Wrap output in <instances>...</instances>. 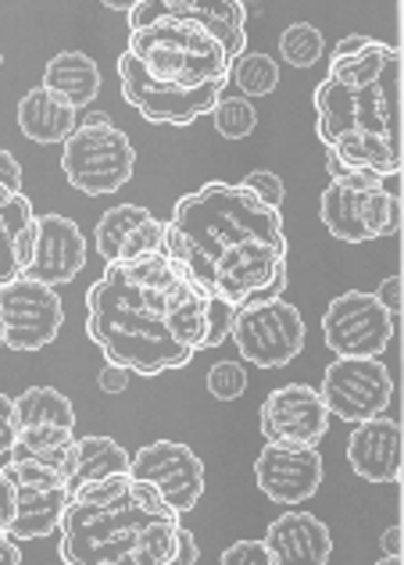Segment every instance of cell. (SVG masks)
Here are the masks:
<instances>
[{
    "instance_id": "cell-1",
    "label": "cell",
    "mask_w": 404,
    "mask_h": 565,
    "mask_svg": "<svg viewBox=\"0 0 404 565\" xmlns=\"http://www.w3.org/2000/svg\"><path fill=\"white\" fill-rule=\"evenodd\" d=\"M236 308L208 294L164 247L111 262L86 294V333L108 365L137 376L187 369L198 351L226 344Z\"/></svg>"
},
{
    "instance_id": "cell-2",
    "label": "cell",
    "mask_w": 404,
    "mask_h": 565,
    "mask_svg": "<svg viewBox=\"0 0 404 565\" xmlns=\"http://www.w3.org/2000/svg\"><path fill=\"white\" fill-rule=\"evenodd\" d=\"M287 250L283 215L241 183H204L164 222V255L236 311L283 297Z\"/></svg>"
},
{
    "instance_id": "cell-3",
    "label": "cell",
    "mask_w": 404,
    "mask_h": 565,
    "mask_svg": "<svg viewBox=\"0 0 404 565\" xmlns=\"http://www.w3.org/2000/svg\"><path fill=\"white\" fill-rule=\"evenodd\" d=\"M316 132L329 154L397 180L401 154V51L369 40L348 57H329L326 79L316 86Z\"/></svg>"
},
{
    "instance_id": "cell-4",
    "label": "cell",
    "mask_w": 404,
    "mask_h": 565,
    "mask_svg": "<svg viewBox=\"0 0 404 565\" xmlns=\"http://www.w3.org/2000/svg\"><path fill=\"white\" fill-rule=\"evenodd\" d=\"M233 57L208 29L183 19H147L118 54V86L155 126H190L222 100Z\"/></svg>"
},
{
    "instance_id": "cell-5",
    "label": "cell",
    "mask_w": 404,
    "mask_h": 565,
    "mask_svg": "<svg viewBox=\"0 0 404 565\" xmlns=\"http://www.w3.org/2000/svg\"><path fill=\"white\" fill-rule=\"evenodd\" d=\"M176 515L151 483L129 480L111 501H68L62 519L65 565H164L176 547Z\"/></svg>"
},
{
    "instance_id": "cell-6",
    "label": "cell",
    "mask_w": 404,
    "mask_h": 565,
    "mask_svg": "<svg viewBox=\"0 0 404 565\" xmlns=\"http://www.w3.org/2000/svg\"><path fill=\"white\" fill-rule=\"evenodd\" d=\"M68 487L62 472L4 462L0 466V533L11 541H40L62 530Z\"/></svg>"
},
{
    "instance_id": "cell-7",
    "label": "cell",
    "mask_w": 404,
    "mask_h": 565,
    "mask_svg": "<svg viewBox=\"0 0 404 565\" xmlns=\"http://www.w3.org/2000/svg\"><path fill=\"white\" fill-rule=\"evenodd\" d=\"M65 180L79 193L104 198L118 193L137 169V147L115 122L108 126H76L62 151Z\"/></svg>"
},
{
    "instance_id": "cell-8",
    "label": "cell",
    "mask_w": 404,
    "mask_h": 565,
    "mask_svg": "<svg viewBox=\"0 0 404 565\" xmlns=\"http://www.w3.org/2000/svg\"><path fill=\"white\" fill-rule=\"evenodd\" d=\"M305 316L290 301H265L241 308L233 319V344L241 359L262 369H283L305 351Z\"/></svg>"
},
{
    "instance_id": "cell-9",
    "label": "cell",
    "mask_w": 404,
    "mask_h": 565,
    "mask_svg": "<svg viewBox=\"0 0 404 565\" xmlns=\"http://www.w3.org/2000/svg\"><path fill=\"white\" fill-rule=\"evenodd\" d=\"M319 215L326 222L329 236H337L343 244H365L380 241V236H397L401 233V193L394 190H343L329 183Z\"/></svg>"
},
{
    "instance_id": "cell-10",
    "label": "cell",
    "mask_w": 404,
    "mask_h": 565,
    "mask_svg": "<svg viewBox=\"0 0 404 565\" xmlns=\"http://www.w3.org/2000/svg\"><path fill=\"white\" fill-rule=\"evenodd\" d=\"M65 326V308L54 287L11 279L0 287V340L11 351H40L54 344Z\"/></svg>"
},
{
    "instance_id": "cell-11",
    "label": "cell",
    "mask_w": 404,
    "mask_h": 565,
    "mask_svg": "<svg viewBox=\"0 0 404 565\" xmlns=\"http://www.w3.org/2000/svg\"><path fill=\"white\" fill-rule=\"evenodd\" d=\"M322 405L343 423H369L391 408L394 376L380 359H337L322 376Z\"/></svg>"
},
{
    "instance_id": "cell-12",
    "label": "cell",
    "mask_w": 404,
    "mask_h": 565,
    "mask_svg": "<svg viewBox=\"0 0 404 565\" xmlns=\"http://www.w3.org/2000/svg\"><path fill=\"white\" fill-rule=\"evenodd\" d=\"M394 326L397 322L383 311L376 294L348 290L329 301L322 316V337L337 359H380L391 348Z\"/></svg>"
},
{
    "instance_id": "cell-13",
    "label": "cell",
    "mask_w": 404,
    "mask_h": 565,
    "mask_svg": "<svg viewBox=\"0 0 404 565\" xmlns=\"http://www.w3.org/2000/svg\"><path fill=\"white\" fill-rule=\"evenodd\" d=\"M129 476L151 483L176 515L193 512L204 498V462L198 451L179 440H155L140 448L132 455Z\"/></svg>"
},
{
    "instance_id": "cell-14",
    "label": "cell",
    "mask_w": 404,
    "mask_h": 565,
    "mask_svg": "<svg viewBox=\"0 0 404 565\" xmlns=\"http://www.w3.org/2000/svg\"><path fill=\"white\" fill-rule=\"evenodd\" d=\"M329 419L322 397L308 383L276 386L262 401L258 426L265 444H297V448H319V440L329 434Z\"/></svg>"
},
{
    "instance_id": "cell-15",
    "label": "cell",
    "mask_w": 404,
    "mask_h": 565,
    "mask_svg": "<svg viewBox=\"0 0 404 565\" xmlns=\"http://www.w3.org/2000/svg\"><path fill=\"white\" fill-rule=\"evenodd\" d=\"M322 455L319 448H297V444H265V451L254 458V483L276 504L297 509L319 494L322 487Z\"/></svg>"
},
{
    "instance_id": "cell-16",
    "label": "cell",
    "mask_w": 404,
    "mask_h": 565,
    "mask_svg": "<svg viewBox=\"0 0 404 565\" xmlns=\"http://www.w3.org/2000/svg\"><path fill=\"white\" fill-rule=\"evenodd\" d=\"M147 19H183L208 29L215 40H222V47L230 51L236 62L247 51V8L241 0H137L129 11V29H137Z\"/></svg>"
},
{
    "instance_id": "cell-17",
    "label": "cell",
    "mask_w": 404,
    "mask_h": 565,
    "mask_svg": "<svg viewBox=\"0 0 404 565\" xmlns=\"http://www.w3.org/2000/svg\"><path fill=\"white\" fill-rule=\"evenodd\" d=\"M86 265V236L65 215H40L36 222V247L29 258L25 279L43 282V287H65Z\"/></svg>"
},
{
    "instance_id": "cell-18",
    "label": "cell",
    "mask_w": 404,
    "mask_h": 565,
    "mask_svg": "<svg viewBox=\"0 0 404 565\" xmlns=\"http://www.w3.org/2000/svg\"><path fill=\"white\" fill-rule=\"evenodd\" d=\"M97 255L104 262H137L143 255H155L164 247V222L155 218L140 204H118L108 207L97 222L94 233Z\"/></svg>"
},
{
    "instance_id": "cell-19",
    "label": "cell",
    "mask_w": 404,
    "mask_h": 565,
    "mask_svg": "<svg viewBox=\"0 0 404 565\" xmlns=\"http://www.w3.org/2000/svg\"><path fill=\"white\" fill-rule=\"evenodd\" d=\"M262 544L276 565H329L333 558V533L319 515L305 509H290L273 519Z\"/></svg>"
},
{
    "instance_id": "cell-20",
    "label": "cell",
    "mask_w": 404,
    "mask_h": 565,
    "mask_svg": "<svg viewBox=\"0 0 404 565\" xmlns=\"http://www.w3.org/2000/svg\"><path fill=\"white\" fill-rule=\"evenodd\" d=\"M401 423L380 415V419L354 426V434L348 437V466L365 483H401Z\"/></svg>"
},
{
    "instance_id": "cell-21",
    "label": "cell",
    "mask_w": 404,
    "mask_h": 565,
    "mask_svg": "<svg viewBox=\"0 0 404 565\" xmlns=\"http://www.w3.org/2000/svg\"><path fill=\"white\" fill-rule=\"evenodd\" d=\"M36 222L25 193L0 190V287L11 279H22L36 247Z\"/></svg>"
},
{
    "instance_id": "cell-22",
    "label": "cell",
    "mask_w": 404,
    "mask_h": 565,
    "mask_svg": "<svg viewBox=\"0 0 404 565\" xmlns=\"http://www.w3.org/2000/svg\"><path fill=\"white\" fill-rule=\"evenodd\" d=\"M129 466H132V455L118 440L79 437V440H72V448H68L62 480H65L68 498H72L76 490L97 483V480H108V476H129Z\"/></svg>"
},
{
    "instance_id": "cell-23",
    "label": "cell",
    "mask_w": 404,
    "mask_h": 565,
    "mask_svg": "<svg viewBox=\"0 0 404 565\" xmlns=\"http://www.w3.org/2000/svg\"><path fill=\"white\" fill-rule=\"evenodd\" d=\"M79 126V111L47 86H33L19 100V129L33 143H65Z\"/></svg>"
},
{
    "instance_id": "cell-24",
    "label": "cell",
    "mask_w": 404,
    "mask_h": 565,
    "mask_svg": "<svg viewBox=\"0 0 404 565\" xmlns=\"http://www.w3.org/2000/svg\"><path fill=\"white\" fill-rule=\"evenodd\" d=\"M43 86L65 97L72 108H89L100 94V68L89 54L83 51H62L54 54L47 68H43Z\"/></svg>"
},
{
    "instance_id": "cell-25",
    "label": "cell",
    "mask_w": 404,
    "mask_h": 565,
    "mask_svg": "<svg viewBox=\"0 0 404 565\" xmlns=\"http://www.w3.org/2000/svg\"><path fill=\"white\" fill-rule=\"evenodd\" d=\"M14 412H19V429L33 426H57L76 429V405L54 386H29L25 394L14 397Z\"/></svg>"
},
{
    "instance_id": "cell-26",
    "label": "cell",
    "mask_w": 404,
    "mask_h": 565,
    "mask_svg": "<svg viewBox=\"0 0 404 565\" xmlns=\"http://www.w3.org/2000/svg\"><path fill=\"white\" fill-rule=\"evenodd\" d=\"M230 79L241 86L247 97H268L279 86V65L262 51H244L233 62Z\"/></svg>"
},
{
    "instance_id": "cell-27",
    "label": "cell",
    "mask_w": 404,
    "mask_h": 565,
    "mask_svg": "<svg viewBox=\"0 0 404 565\" xmlns=\"http://www.w3.org/2000/svg\"><path fill=\"white\" fill-rule=\"evenodd\" d=\"M322 51H326V40L311 22H294V25L283 29L279 54H283V62H287V65L311 68V65H319Z\"/></svg>"
},
{
    "instance_id": "cell-28",
    "label": "cell",
    "mask_w": 404,
    "mask_h": 565,
    "mask_svg": "<svg viewBox=\"0 0 404 565\" xmlns=\"http://www.w3.org/2000/svg\"><path fill=\"white\" fill-rule=\"evenodd\" d=\"M212 118H215L219 137H226V140H244L254 132V126H258V111H254V104L247 97H222L212 108Z\"/></svg>"
},
{
    "instance_id": "cell-29",
    "label": "cell",
    "mask_w": 404,
    "mask_h": 565,
    "mask_svg": "<svg viewBox=\"0 0 404 565\" xmlns=\"http://www.w3.org/2000/svg\"><path fill=\"white\" fill-rule=\"evenodd\" d=\"M208 394L219 397V401H236L244 397L247 391V369L241 362H215L212 369H208Z\"/></svg>"
},
{
    "instance_id": "cell-30",
    "label": "cell",
    "mask_w": 404,
    "mask_h": 565,
    "mask_svg": "<svg viewBox=\"0 0 404 565\" xmlns=\"http://www.w3.org/2000/svg\"><path fill=\"white\" fill-rule=\"evenodd\" d=\"M326 172H329V183H337L343 190H380L383 186L380 175H372L365 169H354V166H348V161H340L337 154H329V151H326Z\"/></svg>"
},
{
    "instance_id": "cell-31",
    "label": "cell",
    "mask_w": 404,
    "mask_h": 565,
    "mask_svg": "<svg viewBox=\"0 0 404 565\" xmlns=\"http://www.w3.org/2000/svg\"><path fill=\"white\" fill-rule=\"evenodd\" d=\"M219 565H276V562L265 552V544L258 537H244V541H233L226 552L219 555Z\"/></svg>"
},
{
    "instance_id": "cell-32",
    "label": "cell",
    "mask_w": 404,
    "mask_h": 565,
    "mask_svg": "<svg viewBox=\"0 0 404 565\" xmlns=\"http://www.w3.org/2000/svg\"><path fill=\"white\" fill-rule=\"evenodd\" d=\"M241 186H244V190H251L254 198H258L262 204L276 207V212H279V204H283V193H287V190H283V180H279V175H276V172H265V169L251 172Z\"/></svg>"
},
{
    "instance_id": "cell-33",
    "label": "cell",
    "mask_w": 404,
    "mask_h": 565,
    "mask_svg": "<svg viewBox=\"0 0 404 565\" xmlns=\"http://www.w3.org/2000/svg\"><path fill=\"white\" fill-rule=\"evenodd\" d=\"M14 444H19V412H14V397L0 394V466L11 458Z\"/></svg>"
},
{
    "instance_id": "cell-34",
    "label": "cell",
    "mask_w": 404,
    "mask_h": 565,
    "mask_svg": "<svg viewBox=\"0 0 404 565\" xmlns=\"http://www.w3.org/2000/svg\"><path fill=\"white\" fill-rule=\"evenodd\" d=\"M201 562V547H198V537L187 530V526H179L176 530V547H172V555L164 565H198Z\"/></svg>"
},
{
    "instance_id": "cell-35",
    "label": "cell",
    "mask_w": 404,
    "mask_h": 565,
    "mask_svg": "<svg viewBox=\"0 0 404 565\" xmlns=\"http://www.w3.org/2000/svg\"><path fill=\"white\" fill-rule=\"evenodd\" d=\"M0 190L22 193V166L11 151H4V147H0Z\"/></svg>"
},
{
    "instance_id": "cell-36",
    "label": "cell",
    "mask_w": 404,
    "mask_h": 565,
    "mask_svg": "<svg viewBox=\"0 0 404 565\" xmlns=\"http://www.w3.org/2000/svg\"><path fill=\"white\" fill-rule=\"evenodd\" d=\"M376 301L383 305L386 316H391V319L397 322V316H401V276H386V279L380 282Z\"/></svg>"
},
{
    "instance_id": "cell-37",
    "label": "cell",
    "mask_w": 404,
    "mask_h": 565,
    "mask_svg": "<svg viewBox=\"0 0 404 565\" xmlns=\"http://www.w3.org/2000/svg\"><path fill=\"white\" fill-rule=\"evenodd\" d=\"M129 369H123V365H104L100 369V376H97V386L104 394H123L126 386H129Z\"/></svg>"
},
{
    "instance_id": "cell-38",
    "label": "cell",
    "mask_w": 404,
    "mask_h": 565,
    "mask_svg": "<svg viewBox=\"0 0 404 565\" xmlns=\"http://www.w3.org/2000/svg\"><path fill=\"white\" fill-rule=\"evenodd\" d=\"M0 565H22V552H19V541H11L0 533Z\"/></svg>"
},
{
    "instance_id": "cell-39",
    "label": "cell",
    "mask_w": 404,
    "mask_h": 565,
    "mask_svg": "<svg viewBox=\"0 0 404 565\" xmlns=\"http://www.w3.org/2000/svg\"><path fill=\"white\" fill-rule=\"evenodd\" d=\"M372 36H343L337 47H333V57H348V54H354V51H362L365 43H369Z\"/></svg>"
},
{
    "instance_id": "cell-40",
    "label": "cell",
    "mask_w": 404,
    "mask_h": 565,
    "mask_svg": "<svg viewBox=\"0 0 404 565\" xmlns=\"http://www.w3.org/2000/svg\"><path fill=\"white\" fill-rule=\"evenodd\" d=\"M383 552L386 558H401V526H391L383 533Z\"/></svg>"
},
{
    "instance_id": "cell-41",
    "label": "cell",
    "mask_w": 404,
    "mask_h": 565,
    "mask_svg": "<svg viewBox=\"0 0 404 565\" xmlns=\"http://www.w3.org/2000/svg\"><path fill=\"white\" fill-rule=\"evenodd\" d=\"M111 122V115H104V111H86L79 115V126H108Z\"/></svg>"
},
{
    "instance_id": "cell-42",
    "label": "cell",
    "mask_w": 404,
    "mask_h": 565,
    "mask_svg": "<svg viewBox=\"0 0 404 565\" xmlns=\"http://www.w3.org/2000/svg\"><path fill=\"white\" fill-rule=\"evenodd\" d=\"M104 8H111V11H132V4H126V0H108V4H104Z\"/></svg>"
},
{
    "instance_id": "cell-43",
    "label": "cell",
    "mask_w": 404,
    "mask_h": 565,
    "mask_svg": "<svg viewBox=\"0 0 404 565\" xmlns=\"http://www.w3.org/2000/svg\"><path fill=\"white\" fill-rule=\"evenodd\" d=\"M376 565H401V558H383V562H376Z\"/></svg>"
},
{
    "instance_id": "cell-44",
    "label": "cell",
    "mask_w": 404,
    "mask_h": 565,
    "mask_svg": "<svg viewBox=\"0 0 404 565\" xmlns=\"http://www.w3.org/2000/svg\"><path fill=\"white\" fill-rule=\"evenodd\" d=\"M0 68H4V51H0Z\"/></svg>"
},
{
    "instance_id": "cell-45",
    "label": "cell",
    "mask_w": 404,
    "mask_h": 565,
    "mask_svg": "<svg viewBox=\"0 0 404 565\" xmlns=\"http://www.w3.org/2000/svg\"><path fill=\"white\" fill-rule=\"evenodd\" d=\"M0 348H4V340H0Z\"/></svg>"
}]
</instances>
